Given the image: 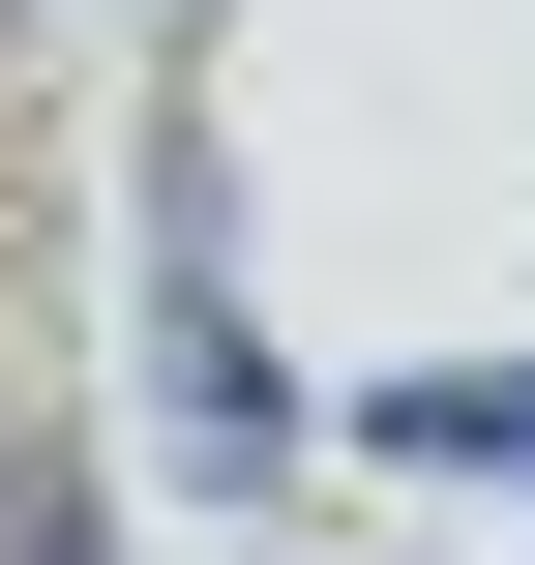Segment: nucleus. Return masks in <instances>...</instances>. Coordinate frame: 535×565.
Instances as JSON below:
<instances>
[{"mask_svg":"<svg viewBox=\"0 0 535 565\" xmlns=\"http://www.w3.org/2000/svg\"><path fill=\"white\" fill-rule=\"evenodd\" d=\"M387 447H447V477H535V358H506V387H477V358H447V387H387Z\"/></svg>","mask_w":535,"mask_h":565,"instance_id":"obj_1","label":"nucleus"},{"mask_svg":"<svg viewBox=\"0 0 535 565\" xmlns=\"http://www.w3.org/2000/svg\"><path fill=\"white\" fill-rule=\"evenodd\" d=\"M0 565H89V447H0Z\"/></svg>","mask_w":535,"mask_h":565,"instance_id":"obj_2","label":"nucleus"}]
</instances>
